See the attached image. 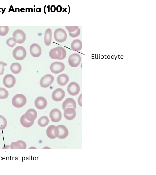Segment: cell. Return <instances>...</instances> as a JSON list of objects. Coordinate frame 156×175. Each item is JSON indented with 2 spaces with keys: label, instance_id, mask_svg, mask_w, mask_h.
<instances>
[{
  "label": "cell",
  "instance_id": "obj_1",
  "mask_svg": "<svg viewBox=\"0 0 156 175\" xmlns=\"http://www.w3.org/2000/svg\"><path fill=\"white\" fill-rule=\"evenodd\" d=\"M54 133L56 137L60 139L66 138L69 133L67 128L62 125L55 126L54 129Z\"/></svg>",
  "mask_w": 156,
  "mask_h": 175
},
{
  "label": "cell",
  "instance_id": "obj_2",
  "mask_svg": "<svg viewBox=\"0 0 156 175\" xmlns=\"http://www.w3.org/2000/svg\"><path fill=\"white\" fill-rule=\"evenodd\" d=\"M27 99L26 97L22 94H18L15 95L12 100V103L15 107L20 108L26 104Z\"/></svg>",
  "mask_w": 156,
  "mask_h": 175
},
{
  "label": "cell",
  "instance_id": "obj_3",
  "mask_svg": "<svg viewBox=\"0 0 156 175\" xmlns=\"http://www.w3.org/2000/svg\"><path fill=\"white\" fill-rule=\"evenodd\" d=\"M12 53L13 57L15 59L21 60L25 58L27 53L24 47L22 46H18L14 49Z\"/></svg>",
  "mask_w": 156,
  "mask_h": 175
},
{
  "label": "cell",
  "instance_id": "obj_4",
  "mask_svg": "<svg viewBox=\"0 0 156 175\" xmlns=\"http://www.w3.org/2000/svg\"><path fill=\"white\" fill-rule=\"evenodd\" d=\"M54 36L56 41L59 43H62L66 40L67 38V34L64 29L59 28L55 31Z\"/></svg>",
  "mask_w": 156,
  "mask_h": 175
},
{
  "label": "cell",
  "instance_id": "obj_5",
  "mask_svg": "<svg viewBox=\"0 0 156 175\" xmlns=\"http://www.w3.org/2000/svg\"><path fill=\"white\" fill-rule=\"evenodd\" d=\"M12 38L16 43L22 44L25 40L26 35L23 30L17 29L15 30L13 33Z\"/></svg>",
  "mask_w": 156,
  "mask_h": 175
},
{
  "label": "cell",
  "instance_id": "obj_6",
  "mask_svg": "<svg viewBox=\"0 0 156 175\" xmlns=\"http://www.w3.org/2000/svg\"><path fill=\"white\" fill-rule=\"evenodd\" d=\"M54 77L50 74H47L43 76L40 79V84L43 88H47L50 86L54 81Z\"/></svg>",
  "mask_w": 156,
  "mask_h": 175
},
{
  "label": "cell",
  "instance_id": "obj_7",
  "mask_svg": "<svg viewBox=\"0 0 156 175\" xmlns=\"http://www.w3.org/2000/svg\"><path fill=\"white\" fill-rule=\"evenodd\" d=\"M81 61V58L79 54L73 53L69 57L68 62L70 66L72 67H76L80 64Z\"/></svg>",
  "mask_w": 156,
  "mask_h": 175
},
{
  "label": "cell",
  "instance_id": "obj_8",
  "mask_svg": "<svg viewBox=\"0 0 156 175\" xmlns=\"http://www.w3.org/2000/svg\"><path fill=\"white\" fill-rule=\"evenodd\" d=\"M65 68V66L63 63L57 61L52 63L50 67V69L51 71L55 74H58L62 72Z\"/></svg>",
  "mask_w": 156,
  "mask_h": 175
},
{
  "label": "cell",
  "instance_id": "obj_9",
  "mask_svg": "<svg viewBox=\"0 0 156 175\" xmlns=\"http://www.w3.org/2000/svg\"><path fill=\"white\" fill-rule=\"evenodd\" d=\"M67 91L69 94L72 96L77 95L80 91L79 85L76 82H72L68 85Z\"/></svg>",
  "mask_w": 156,
  "mask_h": 175
},
{
  "label": "cell",
  "instance_id": "obj_10",
  "mask_svg": "<svg viewBox=\"0 0 156 175\" xmlns=\"http://www.w3.org/2000/svg\"><path fill=\"white\" fill-rule=\"evenodd\" d=\"M3 82L5 87L10 88L14 86L16 83V79L12 75L8 74L4 77Z\"/></svg>",
  "mask_w": 156,
  "mask_h": 175
},
{
  "label": "cell",
  "instance_id": "obj_11",
  "mask_svg": "<svg viewBox=\"0 0 156 175\" xmlns=\"http://www.w3.org/2000/svg\"><path fill=\"white\" fill-rule=\"evenodd\" d=\"M65 96V92L61 88H58L52 92V98L55 101H59L62 100Z\"/></svg>",
  "mask_w": 156,
  "mask_h": 175
},
{
  "label": "cell",
  "instance_id": "obj_12",
  "mask_svg": "<svg viewBox=\"0 0 156 175\" xmlns=\"http://www.w3.org/2000/svg\"><path fill=\"white\" fill-rule=\"evenodd\" d=\"M49 117L52 122H57L61 119L62 113L59 109L57 108L53 109L50 112Z\"/></svg>",
  "mask_w": 156,
  "mask_h": 175
},
{
  "label": "cell",
  "instance_id": "obj_13",
  "mask_svg": "<svg viewBox=\"0 0 156 175\" xmlns=\"http://www.w3.org/2000/svg\"><path fill=\"white\" fill-rule=\"evenodd\" d=\"M30 52L32 56L37 57L41 55L42 50L40 46L38 44L33 43L30 46Z\"/></svg>",
  "mask_w": 156,
  "mask_h": 175
},
{
  "label": "cell",
  "instance_id": "obj_14",
  "mask_svg": "<svg viewBox=\"0 0 156 175\" xmlns=\"http://www.w3.org/2000/svg\"><path fill=\"white\" fill-rule=\"evenodd\" d=\"M34 104L37 108L42 110L44 109L46 107L47 102L46 99L44 97L39 96L35 100Z\"/></svg>",
  "mask_w": 156,
  "mask_h": 175
},
{
  "label": "cell",
  "instance_id": "obj_15",
  "mask_svg": "<svg viewBox=\"0 0 156 175\" xmlns=\"http://www.w3.org/2000/svg\"><path fill=\"white\" fill-rule=\"evenodd\" d=\"M76 115V111L73 108H67L64 110V116L65 118L68 120H71L73 119Z\"/></svg>",
  "mask_w": 156,
  "mask_h": 175
},
{
  "label": "cell",
  "instance_id": "obj_16",
  "mask_svg": "<svg viewBox=\"0 0 156 175\" xmlns=\"http://www.w3.org/2000/svg\"><path fill=\"white\" fill-rule=\"evenodd\" d=\"M26 118L30 122L34 121L37 116L36 111L34 109L31 108L27 110L24 114Z\"/></svg>",
  "mask_w": 156,
  "mask_h": 175
},
{
  "label": "cell",
  "instance_id": "obj_17",
  "mask_svg": "<svg viewBox=\"0 0 156 175\" xmlns=\"http://www.w3.org/2000/svg\"><path fill=\"white\" fill-rule=\"evenodd\" d=\"M62 107L64 110L66 108H72L75 109L76 108V104L73 98H68L63 101Z\"/></svg>",
  "mask_w": 156,
  "mask_h": 175
},
{
  "label": "cell",
  "instance_id": "obj_18",
  "mask_svg": "<svg viewBox=\"0 0 156 175\" xmlns=\"http://www.w3.org/2000/svg\"><path fill=\"white\" fill-rule=\"evenodd\" d=\"M49 55L52 59L59 60L62 55L61 51L58 47H56L50 50Z\"/></svg>",
  "mask_w": 156,
  "mask_h": 175
},
{
  "label": "cell",
  "instance_id": "obj_19",
  "mask_svg": "<svg viewBox=\"0 0 156 175\" xmlns=\"http://www.w3.org/2000/svg\"><path fill=\"white\" fill-rule=\"evenodd\" d=\"M69 77L66 74H62L58 75L57 78L58 84L60 86L65 85L68 82Z\"/></svg>",
  "mask_w": 156,
  "mask_h": 175
},
{
  "label": "cell",
  "instance_id": "obj_20",
  "mask_svg": "<svg viewBox=\"0 0 156 175\" xmlns=\"http://www.w3.org/2000/svg\"><path fill=\"white\" fill-rule=\"evenodd\" d=\"M11 149H25L26 144L23 141L21 140L12 142L10 145Z\"/></svg>",
  "mask_w": 156,
  "mask_h": 175
},
{
  "label": "cell",
  "instance_id": "obj_21",
  "mask_svg": "<svg viewBox=\"0 0 156 175\" xmlns=\"http://www.w3.org/2000/svg\"><path fill=\"white\" fill-rule=\"evenodd\" d=\"M52 38V31L50 28H48L45 31L44 36V42L46 46H49L51 44Z\"/></svg>",
  "mask_w": 156,
  "mask_h": 175
},
{
  "label": "cell",
  "instance_id": "obj_22",
  "mask_svg": "<svg viewBox=\"0 0 156 175\" xmlns=\"http://www.w3.org/2000/svg\"><path fill=\"white\" fill-rule=\"evenodd\" d=\"M72 50L75 51H79L82 48V42L79 39H76L73 40L71 44Z\"/></svg>",
  "mask_w": 156,
  "mask_h": 175
},
{
  "label": "cell",
  "instance_id": "obj_23",
  "mask_svg": "<svg viewBox=\"0 0 156 175\" xmlns=\"http://www.w3.org/2000/svg\"><path fill=\"white\" fill-rule=\"evenodd\" d=\"M10 69L13 73L17 74L20 72L22 69L21 65L18 63L15 62L12 63L11 65Z\"/></svg>",
  "mask_w": 156,
  "mask_h": 175
},
{
  "label": "cell",
  "instance_id": "obj_24",
  "mask_svg": "<svg viewBox=\"0 0 156 175\" xmlns=\"http://www.w3.org/2000/svg\"><path fill=\"white\" fill-rule=\"evenodd\" d=\"M20 122L21 125L24 127L28 128L32 126L34 123V121L30 122L27 120L25 118L24 114L21 117Z\"/></svg>",
  "mask_w": 156,
  "mask_h": 175
},
{
  "label": "cell",
  "instance_id": "obj_25",
  "mask_svg": "<svg viewBox=\"0 0 156 175\" xmlns=\"http://www.w3.org/2000/svg\"><path fill=\"white\" fill-rule=\"evenodd\" d=\"M49 122L48 118L45 116H43L40 118L38 121L39 125L41 127H44L47 125Z\"/></svg>",
  "mask_w": 156,
  "mask_h": 175
},
{
  "label": "cell",
  "instance_id": "obj_26",
  "mask_svg": "<svg viewBox=\"0 0 156 175\" xmlns=\"http://www.w3.org/2000/svg\"><path fill=\"white\" fill-rule=\"evenodd\" d=\"M55 126L51 125L48 126L46 130V134L47 136L49 138L54 139L56 137L54 133V129Z\"/></svg>",
  "mask_w": 156,
  "mask_h": 175
},
{
  "label": "cell",
  "instance_id": "obj_27",
  "mask_svg": "<svg viewBox=\"0 0 156 175\" xmlns=\"http://www.w3.org/2000/svg\"><path fill=\"white\" fill-rule=\"evenodd\" d=\"M7 121L3 116L0 115V130L4 129L7 125Z\"/></svg>",
  "mask_w": 156,
  "mask_h": 175
},
{
  "label": "cell",
  "instance_id": "obj_28",
  "mask_svg": "<svg viewBox=\"0 0 156 175\" xmlns=\"http://www.w3.org/2000/svg\"><path fill=\"white\" fill-rule=\"evenodd\" d=\"M9 95L8 91L5 89L0 88V99L6 98Z\"/></svg>",
  "mask_w": 156,
  "mask_h": 175
},
{
  "label": "cell",
  "instance_id": "obj_29",
  "mask_svg": "<svg viewBox=\"0 0 156 175\" xmlns=\"http://www.w3.org/2000/svg\"><path fill=\"white\" fill-rule=\"evenodd\" d=\"M8 26H0V35L5 36L6 35L9 31Z\"/></svg>",
  "mask_w": 156,
  "mask_h": 175
},
{
  "label": "cell",
  "instance_id": "obj_30",
  "mask_svg": "<svg viewBox=\"0 0 156 175\" xmlns=\"http://www.w3.org/2000/svg\"><path fill=\"white\" fill-rule=\"evenodd\" d=\"M7 44L11 47H13L16 44V43L14 41L12 37L9 38L6 41Z\"/></svg>",
  "mask_w": 156,
  "mask_h": 175
},
{
  "label": "cell",
  "instance_id": "obj_31",
  "mask_svg": "<svg viewBox=\"0 0 156 175\" xmlns=\"http://www.w3.org/2000/svg\"><path fill=\"white\" fill-rule=\"evenodd\" d=\"M80 31L79 28L76 31L73 32H69L70 36L73 38L76 37L78 36L80 34Z\"/></svg>",
  "mask_w": 156,
  "mask_h": 175
},
{
  "label": "cell",
  "instance_id": "obj_32",
  "mask_svg": "<svg viewBox=\"0 0 156 175\" xmlns=\"http://www.w3.org/2000/svg\"><path fill=\"white\" fill-rule=\"evenodd\" d=\"M58 48L62 52V55L59 60H62L64 59L66 55V52L65 49L63 47L58 46Z\"/></svg>",
  "mask_w": 156,
  "mask_h": 175
},
{
  "label": "cell",
  "instance_id": "obj_33",
  "mask_svg": "<svg viewBox=\"0 0 156 175\" xmlns=\"http://www.w3.org/2000/svg\"><path fill=\"white\" fill-rule=\"evenodd\" d=\"M66 29L69 32H73L79 28L78 26H65Z\"/></svg>",
  "mask_w": 156,
  "mask_h": 175
},
{
  "label": "cell",
  "instance_id": "obj_34",
  "mask_svg": "<svg viewBox=\"0 0 156 175\" xmlns=\"http://www.w3.org/2000/svg\"><path fill=\"white\" fill-rule=\"evenodd\" d=\"M7 64L2 61H0V76L3 75L4 71V67L6 66Z\"/></svg>",
  "mask_w": 156,
  "mask_h": 175
},
{
  "label": "cell",
  "instance_id": "obj_35",
  "mask_svg": "<svg viewBox=\"0 0 156 175\" xmlns=\"http://www.w3.org/2000/svg\"><path fill=\"white\" fill-rule=\"evenodd\" d=\"M78 101L79 105L80 106H82V94H81L79 97Z\"/></svg>",
  "mask_w": 156,
  "mask_h": 175
},
{
  "label": "cell",
  "instance_id": "obj_36",
  "mask_svg": "<svg viewBox=\"0 0 156 175\" xmlns=\"http://www.w3.org/2000/svg\"><path fill=\"white\" fill-rule=\"evenodd\" d=\"M50 10L52 12H54L56 10V8L55 5H52L50 7Z\"/></svg>",
  "mask_w": 156,
  "mask_h": 175
},
{
  "label": "cell",
  "instance_id": "obj_37",
  "mask_svg": "<svg viewBox=\"0 0 156 175\" xmlns=\"http://www.w3.org/2000/svg\"><path fill=\"white\" fill-rule=\"evenodd\" d=\"M62 7L60 5H58L56 8V10L58 12H60L62 10Z\"/></svg>",
  "mask_w": 156,
  "mask_h": 175
}]
</instances>
